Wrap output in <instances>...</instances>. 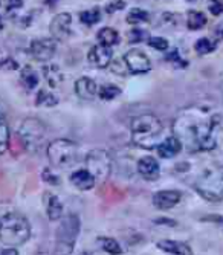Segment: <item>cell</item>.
<instances>
[{
    "label": "cell",
    "instance_id": "83f0119b",
    "mask_svg": "<svg viewBox=\"0 0 223 255\" xmlns=\"http://www.w3.org/2000/svg\"><path fill=\"white\" fill-rule=\"evenodd\" d=\"M148 20H150L148 12L141 8H131L130 12L127 14V23H130V25H139V23H144Z\"/></svg>",
    "mask_w": 223,
    "mask_h": 255
},
{
    "label": "cell",
    "instance_id": "d590c367",
    "mask_svg": "<svg viewBox=\"0 0 223 255\" xmlns=\"http://www.w3.org/2000/svg\"><path fill=\"white\" fill-rule=\"evenodd\" d=\"M17 67H18V64L12 58H3L2 61H0V69H8V71L12 69V71H15Z\"/></svg>",
    "mask_w": 223,
    "mask_h": 255
},
{
    "label": "cell",
    "instance_id": "5bb4252c",
    "mask_svg": "<svg viewBox=\"0 0 223 255\" xmlns=\"http://www.w3.org/2000/svg\"><path fill=\"white\" fill-rule=\"evenodd\" d=\"M159 162L153 156H145L138 162V171L147 180H156L159 177Z\"/></svg>",
    "mask_w": 223,
    "mask_h": 255
},
{
    "label": "cell",
    "instance_id": "ffe728a7",
    "mask_svg": "<svg viewBox=\"0 0 223 255\" xmlns=\"http://www.w3.org/2000/svg\"><path fill=\"white\" fill-rule=\"evenodd\" d=\"M43 74H44V78H46L48 84L51 87H58L61 83H63V74L60 71V67L55 66V64H48L43 67Z\"/></svg>",
    "mask_w": 223,
    "mask_h": 255
},
{
    "label": "cell",
    "instance_id": "d6a6232c",
    "mask_svg": "<svg viewBox=\"0 0 223 255\" xmlns=\"http://www.w3.org/2000/svg\"><path fill=\"white\" fill-rule=\"evenodd\" d=\"M124 8H125V2H124V0H113V2H110L106 6V12L107 14H113V12H118V11H121Z\"/></svg>",
    "mask_w": 223,
    "mask_h": 255
},
{
    "label": "cell",
    "instance_id": "44dd1931",
    "mask_svg": "<svg viewBox=\"0 0 223 255\" xmlns=\"http://www.w3.org/2000/svg\"><path fill=\"white\" fill-rule=\"evenodd\" d=\"M207 25V15L200 11H188V17H187V26L191 31H197V29H202Z\"/></svg>",
    "mask_w": 223,
    "mask_h": 255
},
{
    "label": "cell",
    "instance_id": "e0dca14e",
    "mask_svg": "<svg viewBox=\"0 0 223 255\" xmlns=\"http://www.w3.org/2000/svg\"><path fill=\"white\" fill-rule=\"evenodd\" d=\"M156 148H158V153H159L161 157L171 159V157H174V156H177V154L181 153L182 144H181V141L176 136H168L165 141H162Z\"/></svg>",
    "mask_w": 223,
    "mask_h": 255
},
{
    "label": "cell",
    "instance_id": "e575fe53",
    "mask_svg": "<svg viewBox=\"0 0 223 255\" xmlns=\"http://www.w3.org/2000/svg\"><path fill=\"white\" fill-rule=\"evenodd\" d=\"M208 8H210V12L213 15H220L223 12V3L220 2V0H211Z\"/></svg>",
    "mask_w": 223,
    "mask_h": 255
},
{
    "label": "cell",
    "instance_id": "9c48e42d",
    "mask_svg": "<svg viewBox=\"0 0 223 255\" xmlns=\"http://www.w3.org/2000/svg\"><path fill=\"white\" fill-rule=\"evenodd\" d=\"M29 52L37 61L48 63L54 58V55L57 52V41L52 37L32 40L31 46H29Z\"/></svg>",
    "mask_w": 223,
    "mask_h": 255
},
{
    "label": "cell",
    "instance_id": "8d00e7d4",
    "mask_svg": "<svg viewBox=\"0 0 223 255\" xmlns=\"http://www.w3.org/2000/svg\"><path fill=\"white\" fill-rule=\"evenodd\" d=\"M3 2L6 3V9L8 11L17 9V8H20L21 5H23V0H3Z\"/></svg>",
    "mask_w": 223,
    "mask_h": 255
},
{
    "label": "cell",
    "instance_id": "7bdbcfd3",
    "mask_svg": "<svg viewBox=\"0 0 223 255\" xmlns=\"http://www.w3.org/2000/svg\"><path fill=\"white\" fill-rule=\"evenodd\" d=\"M3 28V21H2V17H0V29Z\"/></svg>",
    "mask_w": 223,
    "mask_h": 255
},
{
    "label": "cell",
    "instance_id": "b9f144b4",
    "mask_svg": "<svg viewBox=\"0 0 223 255\" xmlns=\"http://www.w3.org/2000/svg\"><path fill=\"white\" fill-rule=\"evenodd\" d=\"M80 255H94L92 252H83V254H80Z\"/></svg>",
    "mask_w": 223,
    "mask_h": 255
},
{
    "label": "cell",
    "instance_id": "d6986e66",
    "mask_svg": "<svg viewBox=\"0 0 223 255\" xmlns=\"http://www.w3.org/2000/svg\"><path fill=\"white\" fill-rule=\"evenodd\" d=\"M46 214L49 220L55 222L63 217V205L55 194H46Z\"/></svg>",
    "mask_w": 223,
    "mask_h": 255
},
{
    "label": "cell",
    "instance_id": "3957f363",
    "mask_svg": "<svg viewBox=\"0 0 223 255\" xmlns=\"http://www.w3.org/2000/svg\"><path fill=\"white\" fill-rule=\"evenodd\" d=\"M31 237V225L25 216L9 213L0 219V242L8 246L23 245Z\"/></svg>",
    "mask_w": 223,
    "mask_h": 255
},
{
    "label": "cell",
    "instance_id": "ab89813d",
    "mask_svg": "<svg viewBox=\"0 0 223 255\" xmlns=\"http://www.w3.org/2000/svg\"><path fill=\"white\" fill-rule=\"evenodd\" d=\"M46 3H48L49 6H54V5L58 3V0H46Z\"/></svg>",
    "mask_w": 223,
    "mask_h": 255
},
{
    "label": "cell",
    "instance_id": "60d3db41",
    "mask_svg": "<svg viewBox=\"0 0 223 255\" xmlns=\"http://www.w3.org/2000/svg\"><path fill=\"white\" fill-rule=\"evenodd\" d=\"M0 121H5V117H3V113L0 112Z\"/></svg>",
    "mask_w": 223,
    "mask_h": 255
},
{
    "label": "cell",
    "instance_id": "d4e9b609",
    "mask_svg": "<svg viewBox=\"0 0 223 255\" xmlns=\"http://www.w3.org/2000/svg\"><path fill=\"white\" fill-rule=\"evenodd\" d=\"M121 95V89L115 84H104L98 89V97L104 101H112Z\"/></svg>",
    "mask_w": 223,
    "mask_h": 255
},
{
    "label": "cell",
    "instance_id": "f546056e",
    "mask_svg": "<svg viewBox=\"0 0 223 255\" xmlns=\"http://www.w3.org/2000/svg\"><path fill=\"white\" fill-rule=\"evenodd\" d=\"M9 145V128L5 121H0V154H3Z\"/></svg>",
    "mask_w": 223,
    "mask_h": 255
},
{
    "label": "cell",
    "instance_id": "484cf974",
    "mask_svg": "<svg viewBox=\"0 0 223 255\" xmlns=\"http://www.w3.org/2000/svg\"><path fill=\"white\" fill-rule=\"evenodd\" d=\"M35 104L43 106V107H54V106L58 104V98L54 94H51V92L41 89V90H38V94H37Z\"/></svg>",
    "mask_w": 223,
    "mask_h": 255
},
{
    "label": "cell",
    "instance_id": "6da1fadb",
    "mask_svg": "<svg viewBox=\"0 0 223 255\" xmlns=\"http://www.w3.org/2000/svg\"><path fill=\"white\" fill-rule=\"evenodd\" d=\"M217 123L205 110H184L173 123L174 136L190 151H210L217 145Z\"/></svg>",
    "mask_w": 223,
    "mask_h": 255
},
{
    "label": "cell",
    "instance_id": "f1b7e54d",
    "mask_svg": "<svg viewBox=\"0 0 223 255\" xmlns=\"http://www.w3.org/2000/svg\"><path fill=\"white\" fill-rule=\"evenodd\" d=\"M194 49L197 54L200 55H207V54H211L216 51V43L211 41L210 38L204 37V38H199L196 43H194Z\"/></svg>",
    "mask_w": 223,
    "mask_h": 255
},
{
    "label": "cell",
    "instance_id": "5b68a950",
    "mask_svg": "<svg viewBox=\"0 0 223 255\" xmlns=\"http://www.w3.org/2000/svg\"><path fill=\"white\" fill-rule=\"evenodd\" d=\"M17 134L20 137L21 145H23L28 151L35 153L46 144L48 128L37 118H26L20 124Z\"/></svg>",
    "mask_w": 223,
    "mask_h": 255
},
{
    "label": "cell",
    "instance_id": "cb8c5ba5",
    "mask_svg": "<svg viewBox=\"0 0 223 255\" xmlns=\"http://www.w3.org/2000/svg\"><path fill=\"white\" fill-rule=\"evenodd\" d=\"M100 242V246L104 252L110 254V255H121L122 254V248L121 245L112 237H100L98 239Z\"/></svg>",
    "mask_w": 223,
    "mask_h": 255
},
{
    "label": "cell",
    "instance_id": "9a60e30c",
    "mask_svg": "<svg viewBox=\"0 0 223 255\" xmlns=\"http://www.w3.org/2000/svg\"><path fill=\"white\" fill-rule=\"evenodd\" d=\"M75 94L81 98V100H94L95 95L98 94V87L97 83L87 77H83L80 80L75 81Z\"/></svg>",
    "mask_w": 223,
    "mask_h": 255
},
{
    "label": "cell",
    "instance_id": "4316f807",
    "mask_svg": "<svg viewBox=\"0 0 223 255\" xmlns=\"http://www.w3.org/2000/svg\"><path fill=\"white\" fill-rule=\"evenodd\" d=\"M80 20L81 23H84L86 26H94L101 20V9L100 8H94V9H87L83 11L80 14Z\"/></svg>",
    "mask_w": 223,
    "mask_h": 255
},
{
    "label": "cell",
    "instance_id": "4fadbf2b",
    "mask_svg": "<svg viewBox=\"0 0 223 255\" xmlns=\"http://www.w3.org/2000/svg\"><path fill=\"white\" fill-rule=\"evenodd\" d=\"M87 60L89 63H92L94 66L97 67H107L110 63H112V49L109 46H104V44H95L94 48L89 51L87 54Z\"/></svg>",
    "mask_w": 223,
    "mask_h": 255
},
{
    "label": "cell",
    "instance_id": "4dcf8cb0",
    "mask_svg": "<svg viewBox=\"0 0 223 255\" xmlns=\"http://www.w3.org/2000/svg\"><path fill=\"white\" fill-rule=\"evenodd\" d=\"M167 61L170 64L176 66V67H185V66H188V63L181 57V54H179V51H177V49H173V51H170L167 54Z\"/></svg>",
    "mask_w": 223,
    "mask_h": 255
},
{
    "label": "cell",
    "instance_id": "836d02e7",
    "mask_svg": "<svg viewBox=\"0 0 223 255\" xmlns=\"http://www.w3.org/2000/svg\"><path fill=\"white\" fill-rule=\"evenodd\" d=\"M145 37V32L142 29H131L128 32V41L130 43H141Z\"/></svg>",
    "mask_w": 223,
    "mask_h": 255
},
{
    "label": "cell",
    "instance_id": "7402d4cb",
    "mask_svg": "<svg viewBox=\"0 0 223 255\" xmlns=\"http://www.w3.org/2000/svg\"><path fill=\"white\" fill-rule=\"evenodd\" d=\"M97 37H98V41L101 44L109 46V48L119 41V34L113 28H103V29H100L98 34H97Z\"/></svg>",
    "mask_w": 223,
    "mask_h": 255
},
{
    "label": "cell",
    "instance_id": "603a6c76",
    "mask_svg": "<svg viewBox=\"0 0 223 255\" xmlns=\"http://www.w3.org/2000/svg\"><path fill=\"white\" fill-rule=\"evenodd\" d=\"M20 81L28 90H32L38 86V75L31 66L23 67V71L20 74Z\"/></svg>",
    "mask_w": 223,
    "mask_h": 255
},
{
    "label": "cell",
    "instance_id": "7a4b0ae2",
    "mask_svg": "<svg viewBox=\"0 0 223 255\" xmlns=\"http://www.w3.org/2000/svg\"><path fill=\"white\" fill-rule=\"evenodd\" d=\"M130 130L133 144L145 150H151L161 144L164 124L158 117H154L151 113H145L131 120Z\"/></svg>",
    "mask_w": 223,
    "mask_h": 255
},
{
    "label": "cell",
    "instance_id": "f6af8a7d",
    "mask_svg": "<svg viewBox=\"0 0 223 255\" xmlns=\"http://www.w3.org/2000/svg\"><path fill=\"white\" fill-rule=\"evenodd\" d=\"M0 5H2V0H0Z\"/></svg>",
    "mask_w": 223,
    "mask_h": 255
},
{
    "label": "cell",
    "instance_id": "ac0fdd59",
    "mask_svg": "<svg viewBox=\"0 0 223 255\" xmlns=\"http://www.w3.org/2000/svg\"><path fill=\"white\" fill-rule=\"evenodd\" d=\"M158 249L171 255H193V251L187 243L176 240H161L158 242Z\"/></svg>",
    "mask_w": 223,
    "mask_h": 255
},
{
    "label": "cell",
    "instance_id": "ba28073f",
    "mask_svg": "<svg viewBox=\"0 0 223 255\" xmlns=\"http://www.w3.org/2000/svg\"><path fill=\"white\" fill-rule=\"evenodd\" d=\"M80 228H81V225H80V219L77 214L66 216L57 229V242L55 243L74 248L75 240L80 234Z\"/></svg>",
    "mask_w": 223,
    "mask_h": 255
},
{
    "label": "cell",
    "instance_id": "74e56055",
    "mask_svg": "<svg viewBox=\"0 0 223 255\" xmlns=\"http://www.w3.org/2000/svg\"><path fill=\"white\" fill-rule=\"evenodd\" d=\"M43 179H44V180H48L51 185H58V177L54 176V174H51L49 170H44V171H43Z\"/></svg>",
    "mask_w": 223,
    "mask_h": 255
},
{
    "label": "cell",
    "instance_id": "ee69618b",
    "mask_svg": "<svg viewBox=\"0 0 223 255\" xmlns=\"http://www.w3.org/2000/svg\"><path fill=\"white\" fill-rule=\"evenodd\" d=\"M188 2H194V0H188Z\"/></svg>",
    "mask_w": 223,
    "mask_h": 255
},
{
    "label": "cell",
    "instance_id": "8fae6325",
    "mask_svg": "<svg viewBox=\"0 0 223 255\" xmlns=\"http://www.w3.org/2000/svg\"><path fill=\"white\" fill-rule=\"evenodd\" d=\"M71 26H72V15L69 12H60L57 14L49 25L51 37L55 41H63L71 35Z\"/></svg>",
    "mask_w": 223,
    "mask_h": 255
},
{
    "label": "cell",
    "instance_id": "1f68e13d",
    "mask_svg": "<svg viewBox=\"0 0 223 255\" xmlns=\"http://www.w3.org/2000/svg\"><path fill=\"white\" fill-rule=\"evenodd\" d=\"M147 43L156 51H167L168 49V41L164 37H150Z\"/></svg>",
    "mask_w": 223,
    "mask_h": 255
},
{
    "label": "cell",
    "instance_id": "277c9868",
    "mask_svg": "<svg viewBox=\"0 0 223 255\" xmlns=\"http://www.w3.org/2000/svg\"><path fill=\"white\" fill-rule=\"evenodd\" d=\"M196 191L208 202L223 200V167L214 165L196 179Z\"/></svg>",
    "mask_w": 223,
    "mask_h": 255
},
{
    "label": "cell",
    "instance_id": "8992f818",
    "mask_svg": "<svg viewBox=\"0 0 223 255\" xmlns=\"http://www.w3.org/2000/svg\"><path fill=\"white\" fill-rule=\"evenodd\" d=\"M48 159L55 168H68L75 164L78 147L69 139H54L46 148Z\"/></svg>",
    "mask_w": 223,
    "mask_h": 255
},
{
    "label": "cell",
    "instance_id": "7c38bea8",
    "mask_svg": "<svg viewBox=\"0 0 223 255\" xmlns=\"http://www.w3.org/2000/svg\"><path fill=\"white\" fill-rule=\"evenodd\" d=\"M181 199H182V193L181 191L162 190V191H158L153 196V205H154V208H158V210L167 211V210H171V208H174L177 203L181 202Z\"/></svg>",
    "mask_w": 223,
    "mask_h": 255
},
{
    "label": "cell",
    "instance_id": "52a82bcc",
    "mask_svg": "<svg viewBox=\"0 0 223 255\" xmlns=\"http://www.w3.org/2000/svg\"><path fill=\"white\" fill-rule=\"evenodd\" d=\"M86 167L97 182H106L112 173V157L109 151L103 148L91 150L86 156Z\"/></svg>",
    "mask_w": 223,
    "mask_h": 255
},
{
    "label": "cell",
    "instance_id": "f35d334b",
    "mask_svg": "<svg viewBox=\"0 0 223 255\" xmlns=\"http://www.w3.org/2000/svg\"><path fill=\"white\" fill-rule=\"evenodd\" d=\"M0 255H18V251L12 246L8 248H0Z\"/></svg>",
    "mask_w": 223,
    "mask_h": 255
},
{
    "label": "cell",
    "instance_id": "30bf717a",
    "mask_svg": "<svg viewBox=\"0 0 223 255\" xmlns=\"http://www.w3.org/2000/svg\"><path fill=\"white\" fill-rule=\"evenodd\" d=\"M124 63L127 71L133 75H139V74H147L151 71V61L150 58L139 49H130L124 55Z\"/></svg>",
    "mask_w": 223,
    "mask_h": 255
},
{
    "label": "cell",
    "instance_id": "2e32d148",
    "mask_svg": "<svg viewBox=\"0 0 223 255\" xmlns=\"http://www.w3.org/2000/svg\"><path fill=\"white\" fill-rule=\"evenodd\" d=\"M69 180H71V183L74 185L75 188H78L81 191L92 190L95 187V183H97L95 177L91 173H89L87 170H78V171L72 173Z\"/></svg>",
    "mask_w": 223,
    "mask_h": 255
}]
</instances>
